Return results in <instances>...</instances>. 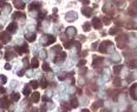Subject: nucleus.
<instances>
[{
    "label": "nucleus",
    "mask_w": 137,
    "mask_h": 112,
    "mask_svg": "<svg viewBox=\"0 0 137 112\" xmlns=\"http://www.w3.org/2000/svg\"><path fill=\"white\" fill-rule=\"evenodd\" d=\"M99 51L103 53H115V48H113V45L111 41H103L101 44Z\"/></svg>",
    "instance_id": "nucleus-1"
},
{
    "label": "nucleus",
    "mask_w": 137,
    "mask_h": 112,
    "mask_svg": "<svg viewBox=\"0 0 137 112\" xmlns=\"http://www.w3.org/2000/svg\"><path fill=\"white\" fill-rule=\"evenodd\" d=\"M54 41H56V37L51 36V34H44V36L41 37V39H40V43H41V45H44V46L51 45V44H53Z\"/></svg>",
    "instance_id": "nucleus-2"
},
{
    "label": "nucleus",
    "mask_w": 137,
    "mask_h": 112,
    "mask_svg": "<svg viewBox=\"0 0 137 112\" xmlns=\"http://www.w3.org/2000/svg\"><path fill=\"white\" fill-rule=\"evenodd\" d=\"M127 44H128V38L124 34H122V36H119L117 38V45L119 46L120 48H125L127 47Z\"/></svg>",
    "instance_id": "nucleus-3"
},
{
    "label": "nucleus",
    "mask_w": 137,
    "mask_h": 112,
    "mask_svg": "<svg viewBox=\"0 0 137 112\" xmlns=\"http://www.w3.org/2000/svg\"><path fill=\"white\" fill-rule=\"evenodd\" d=\"M65 59H66V53L65 52H60V53L57 54L56 58H54V63H56V64H60V63H63Z\"/></svg>",
    "instance_id": "nucleus-4"
},
{
    "label": "nucleus",
    "mask_w": 137,
    "mask_h": 112,
    "mask_svg": "<svg viewBox=\"0 0 137 112\" xmlns=\"http://www.w3.org/2000/svg\"><path fill=\"white\" fill-rule=\"evenodd\" d=\"M65 18H66V20H67V21H75V20L77 19V13L73 12V11H71V12L66 13Z\"/></svg>",
    "instance_id": "nucleus-5"
},
{
    "label": "nucleus",
    "mask_w": 137,
    "mask_h": 112,
    "mask_svg": "<svg viewBox=\"0 0 137 112\" xmlns=\"http://www.w3.org/2000/svg\"><path fill=\"white\" fill-rule=\"evenodd\" d=\"M15 51L18 53H20V54H23V53H27L28 52L27 45H26V44H24V45H21V46H15Z\"/></svg>",
    "instance_id": "nucleus-6"
},
{
    "label": "nucleus",
    "mask_w": 137,
    "mask_h": 112,
    "mask_svg": "<svg viewBox=\"0 0 137 112\" xmlns=\"http://www.w3.org/2000/svg\"><path fill=\"white\" fill-rule=\"evenodd\" d=\"M76 34H77V31H76L75 27L71 26V27H67V29H66V36H67L68 38H73Z\"/></svg>",
    "instance_id": "nucleus-7"
},
{
    "label": "nucleus",
    "mask_w": 137,
    "mask_h": 112,
    "mask_svg": "<svg viewBox=\"0 0 137 112\" xmlns=\"http://www.w3.org/2000/svg\"><path fill=\"white\" fill-rule=\"evenodd\" d=\"M41 8V4L39 3V1H34V3H32L30 5V11L32 12V11H38Z\"/></svg>",
    "instance_id": "nucleus-8"
},
{
    "label": "nucleus",
    "mask_w": 137,
    "mask_h": 112,
    "mask_svg": "<svg viewBox=\"0 0 137 112\" xmlns=\"http://www.w3.org/2000/svg\"><path fill=\"white\" fill-rule=\"evenodd\" d=\"M13 5L18 10H23L25 7V1H23V0H13Z\"/></svg>",
    "instance_id": "nucleus-9"
},
{
    "label": "nucleus",
    "mask_w": 137,
    "mask_h": 112,
    "mask_svg": "<svg viewBox=\"0 0 137 112\" xmlns=\"http://www.w3.org/2000/svg\"><path fill=\"white\" fill-rule=\"evenodd\" d=\"M7 32H8V33H15L17 32V24L15 23H11V24L7 26Z\"/></svg>",
    "instance_id": "nucleus-10"
},
{
    "label": "nucleus",
    "mask_w": 137,
    "mask_h": 112,
    "mask_svg": "<svg viewBox=\"0 0 137 112\" xmlns=\"http://www.w3.org/2000/svg\"><path fill=\"white\" fill-rule=\"evenodd\" d=\"M71 109H72V105L67 104V103H63V104L60 105V111L61 112H67V111H70Z\"/></svg>",
    "instance_id": "nucleus-11"
},
{
    "label": "nucleus",
    "mask_w": 137,
    "mask_h": 112,
    "mask_svg": "<svg viewBox=\"0 0 137 112\" xmlns=\"http://www.w3.org/2000/svg\"><path fill=\"white\" fill-rule=\"evenodd\" d=\"M92 8H90V7H83L82 8V13L85 15V17H91L92 15Z\"/></svg>",
    "instance_id": "nucleus-12"
},
{
    "label": "nucleus",
    "mask_w": 137,
    "mask_h": 112,
    "mask_svg": "<svg viewBox=\"0 0 137 112\" xmlns=\"http://www.w3.org/2000/svg\"><path fill=\"white\" fill-rule=\"evenodd\" d=\"M92 26H93L96 30L102 29V23H101V20H99L98 18H94V19L92 20Z\"/></svg>",
    "instance_id": "nucleus-13"
},
{
    "label": "nucleus",
    "mask_w": 137,
    "mask_h": 112,
    "mask_svg": "<svg viewBox=\"0 0 137 112\" xmlns=\"http://www.w3.org/2000/svg\"><path fill=\"white\" fill-rule=\"evenodd\" d=\"M102 61H103V58L94 55V57H93V61H92V66H93V67H97V64H98V66H99V64H101Z\"/></svg>",
    "instance_id": "nucleus-14"
},
{
    "label": "nucleus",
    "mask_w": 137,
    "mask_h": 112,
    "mask_svg": "<svg viewBox=\"0 0 137 112\" xmlns=\"http://www.w3.org/2000/svg\"><path fill=\"white\" fill-rule=\"evenodd\" d=\"M130 93H131L132 98L137 100V84H135V85L132 86L131 88H130Z\"/></svg>",
    "instance_id": "nucleus-15"
},
{
    "label": "nucleus",
    "mask_w": 137,
    "mask_h": 112,
    "mask_svg": "<svg viewBox=\"0 0 137 112\" xmlns=\"http://www.w3.org/2000/svg\"><path fill=\"white\" fill-rule=\"evenodd\" d=\"M9 40H11V38H9L8 33H1V43L2 44H7Z\"/></svg>",
    "instance_id": "nucleus-16"
},
{
    "label": "nucleus",
    "mask_w": 137,
    "mask_h": 112,
    "mask_svg": "<svg viewBox=\"0 0 137 112\" xmlns=\"http://www.w3.org/2000/svg\"><path fill=\"white\" fill-rule=\"evenodd\" d=\"M102 106H103V100H97V102L92 105V110H93V111H97V110Z\"/></svg>",
    "instance_id": "nucleus-17"
},
{
    "label": "nucleus",
    "mask_w": 137,
    "mask_h": 112,
    "mask_svg": "<svg viewBox=\"0 0 137 112\" xmlns=\"http://www.w3.org/2000/svg\"><path fill=\"white\" fill-rule=\"evenodd\" d=\"M39 99H40V94L38 92H34V93H32V96H31V100H32L33 103H38L39 102Z\"/></svg>",
    "instance_id": "nucleus-18"
},
{
    "label": "nucleus",
    "mask_w": 137,
    "mask_h": 112,
    "mask_svg": "<svg viewBox=\"0 0 137 112\" xmlns=\"http://www.w3.org/2000/svg\"><path fill=\"white\" fill-rule=\"evenodd\" d=\"M13 18H14V19H18V18H19V19H25L26 15L24 14L23 12H14L13 13Z\"/></svg>",
    "instance_id": "nucleus-19"
},
{
    "label": "nucleus",
    "mask_w": 137,
    "mask_h": 112,
    "mask_svg": "<svg viewBox=\"0 0 137 112\" xmlns=\"http://www.w3.org/2000/svg\"><path fill=\"white\" fill-rule=\"evenodd\" d=\"M128 66H129L130 69H137V60L136 59L129 60V63H128Z\"/></svg>",
    "instance_id": "nucleus-20"
},
{
    "label": "nucleus",
    "mask_w": 137,
    "mask_h": 112,
    "mask_svg": "<svg viewBox=\"0 0 137 112\" xmlns=\"http://www.w3.org/2000/svg\"><path fill=\"white\" fill-rule=\"evenodd\" d=\"M25 38L27 39V41H34L35 40V34L34 33H26Z\"/></svg>",
    "instance_id": "nucleus-21"
},
{
    "label": "nucleus",
    "mask_w": 137,
    "mask_h": 112,
    "mask_svg": "<svg viewBox=\"0 0 137 112\" xmlns=\"http://www.w3.org/2000/svg\"><path fill=\"white\" fill-rule=\"evenodd\" d=\"M38 66H39V60H38L37 58H33V59L31 60V67H33V69H37Z\"/></svg>",
    "instance_id": "nucleus-22"
},
{
    "label": "nucleus",
    "mask_w": 137,
    "mask_h": 112,
    "mask_svg": "<svg viewBox=\"0 0 137 112\" xmlns=\"http://www.w3.org/2000/svg\"><path fill=\"white\" fill-rule=\"evenodd\" d=\"M1 106L2 107H8L9 106V102H8V99H7V97L1 98Z\"/></svg>",
    "instance_id": "nucleus-23"
},
{
    "label": "nucleus",
    "mask_w": 137,
    "mask_h": 112,
    "mask_svg": "<svg viewBox=\"0 0 137 112\" xmlns=\"http://www.w3.org/2000/svg\"><path fill=\"white\" fill-rule=\"evenodd\" d=\"M12 58H14V53L12 52V51H7V52L5 53V59L9 60V59H12Z\"/></svg>",
    "instance_id": "nucleus-24"
},
{
    "label": "nucleus",
    "mask_w": 137,
    "mask_h": 112,
    "mask_svg": "<svg viewBox=\"0 0 137 112\" xmlns=\"http://www.w3.org/2000/svg\"><path fill=\"white\" fill-rule=\"evenodd\" d=\"M83 30H84L85 32L90 31V30H91V24H90V23H85V24L83 25Z\"/></svg>",
    "instance_id": "nucleus-25"
},
{
    "label": "nucleus",
    "mask_w": 137,
    "mask_h": 112,
    "mask_svg": "<svg viewBox=\"0 0 137 112\" xmlns=\"http://www.w3.org/2000/svg\"><path fill=\"white\" fill-rule=\"evenodd\" d=\"M11 98H12V100H14V102H17V100H19V98H20V94L19 93H12V96H11Z\"/></svg>",
    "instance_id": "nucleus-26"
},
{
    "label": "nucleus",
    "mask_w": 137,
    "mask_h": 112,
    "mask_svg": "<svg viewBox=\"0 0 137 112\" xmlns=\"http://www.w3.org/2000/svg\"><path fill=\"white\" fill-rule=\"evenodd\" d=\"M71 104H72V107H77V106H78V100H77V98H75V97L71 98Z\"/></svg>",
    "instance_id": "nucleus-27"
},
{
    "label": "nucleus",
    "mask_w": 137,
    "mask_h": 112,
    "mask_svg": "<svg viewBox=\"0 0 137 112\" xmlns=\"http://www.w3.org/2000/svg\"><path fill=\"white\" fill-rule=\"evenodd\" d=\"M120 70H122V66L120 65H116L115 67H113V72H115L116 74H118L120 72Z\"/></svg>",
    "instance_id": "nucleus-28"
},
{
    "label": "nucleus",
    "mask_w": 137,
    "mask_h": 112,
    "mask_svg": "<svg viewBox=\"0 0 137 112\" xmlns=\"http://www.w3.org/2000/svg\"><path fill=\"white\" fill-rule=\"evenodd\" d=\"M30 86H31L32 88H38V86H39V85H38V81H37V80H32V81L30 83Z\"/></svg>",
    "instance_id": "nucleus-29"
},
{
    "label": "nucleus",
    "mask_w": 137,
    "mask_h": 112,
    "mask_svg": "<svg viewBox=\"0 0 137 112\" xmlns=\"http://www.w3.org/2000/svg\"><path fill=\"white\" fill-rule=\"evenodd\" d=\"M5 8V13H9L11 12V6L9 5H7V4H5L4 6H2V10Z\"/></svg>",
    "instance_id": "nucleus-30"
},
{
    "label": "nucleus",
    "mask_w": 137,
    "mask_h": 112,
    "mask_svg": "<svg viewBox=\"0 0 137 112\" xmlns=\"http://www.w3.org/2000/svg\"><path fill=\"white\" fill-rule=\"evenodd\" d=\"M24 94H25V96L31 94V88H30V86H25V88H24Z\"/></svg>",
    "instance_id": "nucleus-31"
},
{
    "label": "nucleus",
    "mask_w": 137,
    "mask_h": 112,
    "mask_svg": "<svg viewBox=\"0 0 137 112\" xmlns=\"http://www.w3.org/2000/svg\"><path fill=\"white\" fill-rule=\"evenodd\" d=\"M40 86H41V88H46L47 87V81L45 80V79H41V80H40Z\"/></svg>",
    "instance_id": "nucleus-32"
},
{
    "label": "nucleus",
    "mask_w": 137,
    "mask_h": 112,
    "mask_svg": "<svg viewBox=\"0 0 137 112\" xmlns=\"http://www.w3.org/2000/svg\"><path fill=\"white\" fill-rule=\"evenodd\" d=\"M41 67H43V70H44L45 72H49V71H51V67H50L49 65L46 64V63H45V64H43V66H41Z\"/></svg>",
    "instance_id": "nucleus-33"
},
{
    "label": "nucleus",
    "mask_w": 137,
    "mask_h": 112,
    "mask_svg": "<svg viewBox=\"0 0 137 112\" xmlns=\"http://www.w3.org/2000/svg\"><path fill=\"white\" fill-rule=\"evenodd\" d=\"M53 52H57V53H60L61 52V46L60 45H57L53 47Z\"/></svg>",
    "instance_id": "nucleus-34"
},
{
    "label": "nucleus",
    "mask_w": 137,
    "mask_h": 112,
    "mask_svg": "<svg viewBox=\"0 0 137 112\" xmlns=\"http://www.w3.org/2000/svg\"><path fill=\"white\" fill-rule=\"evenodd\" d=\"M85 64H86V60H85V59L79 60V61H78V67H83Z\"/></svg>",
    "instance_id": "nucleus-35"
},
{
    "label": "nucleus",
    "mask_w": 137,
    "mask_h": 112,
    "mask_svg": "<svg viewBox=\"0 0 137 112\" xmlns=\"http://www.w3.org/2000/svg\"><path fill=\"white\" fill-rule=\"evenodd\" d=\"M118 31H119V29H118V27H113L112 30H110V32H109V33H110V34H116Z\"/></svg>",
    "instance_id": "nucleus-36"
},
{
    "label": "nucleus",
    "mask_w": 137,
    "mask_h": 112,
    "mask_svg": "<svg viewBox=\"0 0 137 112\" xmlns=\"http://www.w3.org/2000/svg\"><path fill=\"white\" fill-rule=\"evenodd\" d=\"M39 55L43 58V59H45V58H46V51H45V50H41V51L39 52Z\"/></svg>",
    "instance_id": "nucleus-37"
},
{
    "label": "nucleus",
    "mask_w": 137,
    "mask_h": 112,
    "mask_svg": "<svg viewBox=\"0 0 137 112\" xmlns=\"http://www.w3.org/2000/svg\"><path fill=\"white\" fill-rule=\"evenodd\" d=\"M111 59H112L113 61H119V60H120V58H119V55H118V54H113Z\"/></svg>",
    "instance_id": "nucleus-38"
},
{
    "label": "nucleus",
    "mask_w": 137,
    "mask_h": 112,
    "mask_svg": "<svg viewBox=\"0 0 137 112\" xmlns=\"http://www.w3.org/2000/svg\"><path fill=\"white\" fill-rule=\"evenodd\" d=\"M0 80H1V84H2V85H4V84L7 81V78L4 76V74H1V76H0Z\"/></svg>",
    "instance_id": "nucleus-39"
},
{
    "label": "nucleus",
    "mask_w": 137,
    "mask_h": 112,
    "mask_svg": "<svg viewBox=\"0 0 137 112\" xmlns=\"http://www.w3.org/2000/svg\"><path fill=\"white\" fill-rule=\"evenodd\" d=\"M86 72H87V69H86V67H83V69H80V70H79V74H80V76L85 74Z\"/></svg>",
    "instance_id": "nucleus-40"
},
{
    "label": "nucleus",
    "mask_w": 137,
    "mask_h": 112,
    "mask_svg": "<svg viewBox=\"0 0 137 112\" xmlns=\"http://www.w3.org/2000/svg\"><path fill=\"white\" fill-rule=\"evenodd\" d=\"M110 23H111V19H110L109 17H105V18H104V24H105V25H109Z\"/></svg>",
    "instance_id": "nucleus-41"
},
{
    "label": "nucleus",
    "mask_w": 137,
    "mask_h": 112,
    "mask_svg": "<svg viewBox=\"0 0 137 112\" xmlns=\"http://www.w3.org/2000/svg\"><path fill=\"white\" fill-rule=\"evenodd\" d=\"M113 83H115V85H116V86H120V80H119L118 78H115Z\"/></svg>",
    "instance_id": "nucleus-42"
},
{
    "label": "nucleus",
    "mask_w": 137,
    "mask_h": 112,
    "mask_svg": "<svg viewBox=\"0 0 137 112\" xmlns=\"http://www.w3.org/2000/svg\"><path fill=\"white\" fill-rule=\"evenodd\" d=\"M24 74H25V70H20V71H18V76L19 77H23Z\"/></svg>",
    "instance_id": "nucleus-43"
},
{
    "label": "nucleus",
    "mask_w": 137,
    "mask_h": 112,
    "mask_svg": "<svg viewBox=\"0 0 137 112\" xmlns=\"http://www.w3.org/2000/svg\"><path fill=\"white\" fill-rule=\"evenodd\" d=\"M80 3H83V4H85V5H87V4L90 3V0H79Z\"/></svg>",
    "instance_id": "nucleus-44"
},
{
    "label": "nucleus",
    "mask_w": 137,
    "mask_h": 112,
    "mask_svg": "<svg viewBox=\"0 0 137 112\" xmlns=\"http://www.w3.org/2000/svg\"><path fill=\"white\" fill-rule=\"evenodd\" d=\"M45 111H46V106H45V105H43L41 109H40V112H45Z\"/></svg>",
    "instance_id": "nucleus-45"
},
{
    "label": "nucleus",
    "mask_w": 137,
    "mask_h": 112,
    "mask_svg": "<svg viewBox=\"0 0 137 112\" xmlns=\"http://www.w3.org/2000/svg\"><path fill=\"white\" fill-rule=\"evenodd\" d=\"M5 69H6V70H11V65L6 64V65H5Z\"/></svg>",
    "instance_id": "nucleus-46"
},
{
    "label": "nucleus",
    "mask_w": 137,
    "mask_h": 112,
    "mask_svg": "<svg viewBox=\"0 0 137 112\" xmlns=\"http://www.w3.org/2000/svg\"><path fill=\"white\" fill-rule=\"evenodd\" d=\"M82 112H90L89 110H86V109H84V110H82Z\"/></svg>",
    "instance_id": "nucleus-47"
},
{
    "label": "nucleus",
    "mask_w": 137,
    "mask_h": 112,
    "mask_svg": "<svg viewBox=\"0 0 137 112\" xmlns=\"http://www.w3.org/2000/svg\"><path fill=\"white\" fill-rule=\"evenodd\" d=\"M32 112H38V111H37V110H33V111H32Z\"/></svg>",
    "instance_id": "nucleus-48"
}]
</instances>
